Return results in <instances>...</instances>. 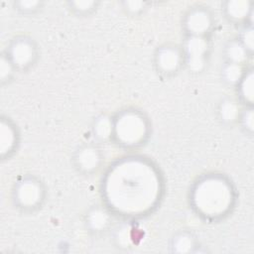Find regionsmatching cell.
Returning a JSON list of instances; mask_svg holds the SVG:
<instances>
[{
    "label": "cell",
    "mask_w": 254,
    "mask_h": 254,
    "mask_svg": "<svg viewBox=\"0 0 254 254\" xmlns=\"http://www.w3.org/2000/svg\"><path fill=\"white\" fill-rule=\"evenodd\" d=\"M231 199L229 187L217 179H209L201 182L194 192L196 207L206 215L223 213Z\"/></svg>",
    "instance_id": "cell-1"
},
{
    "label": "cell",
    "mask_w": 254,
    "mask_h": 254,
    "mask_svg": "<svg viewBox=\"0 0 254 254\" xmlns=\"http://www.w3.org/2000/svg\"><path fill=\"white\" fill-rule=\"evenodd\" d=\"M145 120L135 112L122 114L114 124V132L118 140L127 145L139 143L146 135Z\"/></svg>",
    "instance_id": "cell-2"
},
{
    "label": "cell",
    "mask_w": 254,
    "mask_h": 254,
    "mask_svg": "<svg viewBox=\"0 0 254 254\" xmlns=\"http://www.w3.org/2000/svg\"><path fill=\"white\" fill-rule=\"evenodd\" d=\"M207 43L201 36H191L186 44L187 64L190 70L200 71L204 65Z\"/></svg>",
    "instance_id": "cell-3"
},
{
    "label": "cell",
    "mask_w": 254,
    "mask_h": 254,
    "mask_svg": "<svg viewBox=\"0 0 254 254\" xmlns=\"http://www.w3.org/2000/svg\"><path fill=\"white\" fill-rule=\"evenodd\" d=\"M16 195L22 205L35 206L42 197V190L39 184L33 181H25L17 188Z\"/></svg>",
    "instance_id": "cell-4"
},
{
    "label": "cell",
    "mask_w": 254,
    "mask_h": 254,
    "mask_svg": "<svg viewBox=\"0 0 254 254\" xmlns=\"http://www.w3.org/2000/svg\"><path fill=\"white\" fill-rule=\"evenodd\" d=\"M186 25L192 36H201L208 31L211 25V21L206 11L202 9H196L188 15Z\"/></svg>",
    "instance_id": "cell-5"
},
{
    "label": "cell",
    "mask_w": 254,
    "mask_h": 254,
    "mask_svg": "<svg viewBox=\"0 0 254 254\" xmlns=\"http://www.w3.org/2000/svg\"><path fill=\"white\" fill-rule=\"evenodd\" d=\"M11 58L14 64L21 66L26 65L30 64L34 58V48L28 41H17L12 46Z\"/></svg>",
    "instance_id": "cell-6"
},
{
    "label": "cell",
    "mask_w": 254,
    "mask_h": 254,
    "mask_svg": "<svg viewBox=\"0 0 254 254\" xmlns=\"http://www.w3.org/2000/svg\"><path fill=\"white\" fill-rule=\"evenodd\" d=\"M180 54L174 48H162L157 56V64L163 71H174L180 64Z\"/></svg>",
    "instance_id": "cell-7"
},
{
    "label": "cell",
    "mask_w": 254,
    "mask_h": 254,
    "mask_svg": "<svg viewBox=\"0 0 254 254\" xmlns=\"http://www.w3.org/2000/svg\"><path fill=\"white\" fill-rule=\"evenodd\" d=\"M99 154L96 149L92 147L82 148L76 157L77 165L84 171H91L99 164Z\"/></svg>",
    "instance_id": "cell-8"
},
{
    "label": "cell",
    "mask_w": 254,
    "mask_h": 254,
    "mask_svg": "<svg viewBox=\"0 0 254 254\" xmlns=\"http://www.w3.org/2000/svg\"><path fill=\"white\" fill-rule=\"evenodd\" d=\"M227 14L235 20H241L247 17L251 11L250 3L244 0L229 1L226 6Z\"/></svg>",
    "instance_id": "cell-9"
},
{
    "label": "cell",
    "mask_w": 254,
    "mask_h": 254,
    "mask_svg": "<svg viewBox=\"0 0 254 254\" xmlns=\"http://www.w3.org/2000/svg\"><path fill=\"white\" fill-rule=\"evenodd\" d=\"M247 50L239 42H231L226 50V55L232 64H242L247 59Z\"/></svg>",
    "instance_id": "cell-10"
},
{
    "label": "cell",
    "mask_w": 254,
    "mask_h": 254,
    "mask_svg": "<svg viewBox=\"0 0 254 254\" xmlns=\"http://www.w3.org/2000/svg\"><path fill=\"white\" fill-rule=\"evenodd\" d=\"M220 116L226 122H233L239 116V106L232 99L224 100L220 105Z\"/></svg>",
    "instance_id": "cell-11"
},
{
    "label": "cell",
    "mask_w": 254,
    "mask_h": 254,
    "mask_svg": "<svg viewBox=\"0 0 254 254\" xmlns=\"http://www.w3.org/2000/svg\"><path fill=\"white\" fill-rule=\"evenodd\" d=\"M87 222L93 230H102L108 223V215L102 209L95 208L88 214Z\"/></svg>",
    "instance_id": "cell-12"
},
{
    "label": "cell",
    "mask_w": 254,
    "mask_h": 254,
    "mask_svg": "<svg viewBox=\"0 0 254 254\" xmlns=\"http://www.w3.org/2000/svg\"><path fill=\"white\" fill-rule=\"evenodd\" d=\"M14 139L15 136L13 129L8 124L2 122L0 129V149L2 154L12 148V146L14 145Z\"/></svg>",
    "instance_id": "cell-13"
},
{
    "label": "cell",
    "mask_w": 254,
    "mask_h": 254,
    "mask_svg": "<svg viewBox=\"0 0 254 254\" xmlns=\"http://www.w3.org/2000/svg\"><path fill=\"white\" fill-rule=\"evenodd\" d=\"M114 131V125L108 117L102 116L95 121L94 132L100 139H107Z\"/></svg>",
    "instance_id": "cell-14"
},
{
    "label": "cell",
    "mask_w": 254,
    "mask_h": 254,
    "mask_svg": "<svg viewBox=\"0 0 254 254\" xmlns=\"http://www.w3.org/2000/svg\"><path fill=\"white\" fill-rule=\"evenodd\" d=\"M241 84H240V91L243 98L249 102L252 103L253 101V72L250 70L244 77L241 78Z\"/></svg>",
    "instance_id": "cell-15"
},
{
    "label": "cell",
    "mask_w": 254,
    "mask_h": 254,
    "mask_svg": "<svg viewBox=\"0 0 254 254\" xmlns=\"http://www.w3.org/2000/svg\"><path fill=\"white\" fill-rule=\"evenodd\" d=\"M224 77L225 79L230 82V83H234L237 81H240L241 78L243 77V69H242V65L238 64H228L226 65V67L224 68Z\"/></svg>",
    "instance_id": "cell-16"
},
{
    "label": "cell",
    "mask_w": 254,
    "mask_h": 254,
    "mask_svg": "<svg viewBox=\"0 0 254 254\" xmlns=\"http://www.w3.org/2000/svg\"><path fill=\"white\" fill-rule=\"evenodd\" d=\"M193 247L192 238L187 234H181L174 240V251L178 253L190 252Z\"/></svg>",
    "instance_id": "cell-17"
},
{
    "label": "cell",
    "mask_w": 254,
    "mask_h": 254,
    "mask_svg": "<svg viewBox=\"0 0 254 254\" xmlns=\"http://www.w3.org/2000/svg\"><path fill=\"white\" fill-rule=\"evenodd\" d=\"M243 47L247 50V52H252L254 47V34L252 27L246 28V30L242 34V43Z\"/></svg>",
    "instance_id": "cell-18"
},
{
    "label": "cell",
    "mask_w": 254,
    "mask_h": 254,
    "mask_svg": "<svg viewBox=\"0 0 254 254\" xmlns=\"http://www.w3.org/2000/svg\"><path fill=\"white\" fill-rule=\"evenodd\" d=\"M242 122H243L244 126L246 127V129H248L251 132L253 131L254 122H253V110L252 109L246 110V112L244 113V115L242 117Z\"/></svg>",
    "instance_id": "cell-19"
},
{
    "label": "cell",
    "mask_w": 254,
    "mask_h": 254,
    "mask_svg": "<svg viewBox=\"0 0 254 254\" xmlns=\"http://www.w3.org/2000/svg\"><path fill=\"white\" fill-rule=\"evenodd\" d=\"M11 72V64L8 61H6L4 58L1 59L0 63V75L1 78H5L7 75H9Z\"/></svg>",
    "instance_id": "cell-20"
},
{
    "label": "cell",
    "mask_w": 254,
    "mask_h": 254,
    "mask_svg": "<svg viewBox=\"0 0 254 254\" xmlns=\"http://www.w3.org/2000/svg\"><path fill=\"white\" fill-rule=\"evenodd\" d=\"M93 4H94L93 1H74V2H72V5L74 6V8H76L80 11H85V10L90 9Z\"/></svg>",
    "instance_id": "cell-21"
},
{
    "label": "cell",
    "mask_w": 254,
    "mask_h": 254,
    "mask_svg": "<svg viewBox=\"0 0 254 254\" xmlns=\"http://www.w3.org/2000/svg\"><path fill=\"white\" fill-rule=\"evenodd\" d=\"M126 5L129 10L136 12V11L140 10L142 8V6H144V3L141 1H130V2H127Z\"/></svg>",
    "instance_id": "cell-22"
},
{
    "label": "cell",
    "mask_w": 254,
    "mask_h": 254,
    "mask_svg": "<svg viewBox=\"0 0 254 254\" xmlns=\"http://www.w3.org/2000/svg\"><path fill=\"white\" fill-rule=\"evenodd\" d=\"M38 4H39V2H37V1H21L20 2L21 8H24V9H33Z\"/></svg>",
    "instance_id": "cell-23"
}]
</instances>
